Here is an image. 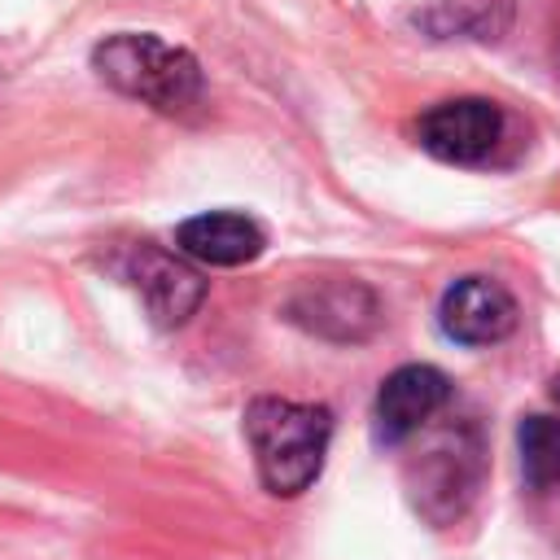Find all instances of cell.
Wrapping results in <instances>:
<instances>
[{
    "mask_svg": "<svg viewBox=\"0 0 560 560\" xmlns=\"http://www.w3.org/2000/svg\"><path fill=\"white\" fill-rule=\"evenodd\" d=\"M245 438L258 464V481L276 499H293L324 472L332 411L293 398H254L245 407Z\"/></svg>",
    "mask_w": 560,
    "mask_h": 560,
    "instance_id": "cell-1",
    "label": "cell"
},
{
    "mask_svg": "<svg viewBox=\"0 0 560 560\" xmlns=\"http://www.w3.org/2000/svg\"><path fill=\"white\" fill-rule=\"evenodd\" d=\"M92 70L122 96L153 105L158 114H192L206 101L201 61L149 31H118L92 48Z\"/></svg>",
    "mask_w": 560,
    "mask_h": 560,
    "instance_id": "cell-2",
    "label": "cell"
},
{
    "mask_svg": "<svg viewBox=\"0 0 560 560\" xmlns=\"http://www.w3.org/2000/svg\"><path fill=\"white\" fill-rule=\"evenodd\" d=\"M481 477H486V442L477 420H455L433 429L416 446V455H407L402 468L411 508L433 525L459 521L464 508L477 499Z\"/></svg>",
    "mask_w": 560,
    "mask_h": 560,
    "instance_id": "cell-3",
    "label": "cell"
},
{
    "mask_svg": "<svg viewBox=\"0 0 560 560\" xmlns=\"http://www.w3.org/2000/svg\"><path fill=\"white\" fill-rule=\"evenodd\" d=\"M508 114L486 96L442 101L420 118V149L451 166H490L508 144Z\"/></svg>",
    "mask_w": 560,
    "mask_h": 560,
    "instance_id": "cell-4",
    "label": "cell"
},
{
    "mask_svg": "<svg viewBox=\"0 0 560 560\" xmlns=\"http://www.w3.org/2000/svg\"><path fill=\"white\" fill-rule=\"evenodd\" d=\"M451 402V381L446 372L429 368V363H407L398 372H389L376 389V407H372V438L381 446H402L411 442L442 407Z\"/></svg>",
    "mask_w": 560,
    "mask_h": 560,
    "instance_id": "cell-5",
    "label": "cell"
},
{
    "mask_svg": "<svg viewBox=\"0 0 560 560\" xmlns=\"http://www.w3.org/2000/svg\"><path fill=\"white\" fill-rule=\"evenodd\" d=\"M284 315L328 341H363L376 332L381 324V302L368 284L359 280H324V284H306L302 293L289 298Z\"/></svg>",
    "mask_w": 560,
    "mask_h": 560,
    "instance_id": "cell-6",
    "label": "cell"
},
{
    "mask_svg": "<svg viewBox=\"0 0 560 560\" xmlns=\"http://www.w3.org/2000/svg\"><path fill=\"white\" fill-rule=\"evenodd\" d=\"M516 298L490 276H459L438 306L442 332L459 346H494L516 328Z\"/></svg>",
    "mask_w": 560,
    "mask_h": 560,
    "instance_id": "cell-7",
    "label": "cell"
},
{
    "mask_svg": "<svg viewBox=\"0 0 560 560\" xmlns=\"http://www.w3.org/2000/svg\"><path fill=\"white\" fill-rule=\"evenodd\" d=\"M122 276L136 284V293L144 298L153 324H162V328L188 324V315H192V311L201 306V298H206V280H201L188 262L171 258V254L158 249V245H136V249L127 254V262H122Z\"/></svg>",
    "mask_w": 560,
    "mask_h": 560,
    "instance_id": "cell-8",
    "label": "cell"
},
{
    "mask_svg": "<svg viewBox=\"0 0 560 560\" xmlns=\"http://www.w3.org/2000/svg\"><path fill=\"white\" fill-rule=\"evenodd\" d=\"M175 249L206 267H241L267 249V232L258 219H249L241 210H210V214H192L175 228Z\"/></svg>",
    "mask_w": 560,
    "mask_h": 560,
    "instance_id": "cell-9",
    "label": "cell"
},
{
    "mask_svg": "<svg viewBox=\"0 0 560 560\" xmlns=\"http://www.w3.org/2000/svg\"><path fill=\"white\" fill-rule=\"evenodd\" d=\"M516 0H429L416 13V26L429 39H477L494 44L508 35Z\"/></svg>",
    "mask_w": 560,
    "mask_h": 560,
    "instance_id": "cell-10",
    "label": "cell"
},
{
    "mask_svg": "<svg viewBox=\"0 0 560 560\" xmlns=\"http://www.w3.org/2000/svg\"><path fill=\"white\" fill-rule=\"evenodd\" d=\"M521 477L534 490L560 486V416H525L516 429Z\"/></svg>",
    "mask_w": 560,
    "mask_h": 560,
    "instance_id": "cell-11",
    "label": "cell"
},
{
    "mask_svg": "<svg viewBox=\"0 0 560 560\" xmlns=\"http://www.w3.org/2000/svg\"><path fill=\"white\" fill-rule=\"evenodd\" d=\"M551 398H556V402H560V376H556V381H551Z\"/></svg>",
    "mask_w": 560,
    "mask_h": 560,
    "instance_id": "cell-12",
    "label": "cell"
}]
</instances>
